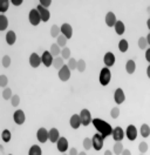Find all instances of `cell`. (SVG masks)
Listing matches in <instances>:
<instances>
[{
	"mask_svg": "<svg viewBox=\"0 0 150 155\" xmlns=\"http://www.w3.org/2000/svg\"><path fill=\"white\" fill-rule=\"evenodd\" d=\"M92 124L96 128L97 133L102 135L103 139H106L107 136H110L112 134V127L107 121L102 120V119H97V117L93 119V122Z\"/></svg>",
	"mask_w": 150,
	"mask_h": 155,
	"instance_id": "6da1fadb",
	"label": "cell"
},
{
	"mask_svg": "<svg viewBox=\"0 0 150 155\" xmlns=\"http://www.w3.org/2000/svg\"><path fill=\"white\" fill-rule=\"evenodd\" d=\"M99 80H100V84L102 86H108L110 80H112V72L108 67H103L100 72V75H99Z\"/></svg>",
	"mask_w": 150,
	"mask_h": 155,
	"instance_id": "7a4b0ae2",
	"label": "cell"
},
{
	"mask_svg": "<svg viewBox=\"0 0 150 155\" xmlns=\"http://www.w3.org/2000/svg\"><path fill=\"white\" fill-rule=\"evenodd\" d=\"M28 20L31 22L32 26H38L40 22H41V17H40V13L38 12L37 8H32L28 13Z\"/></svg>",
	"mask_w": 150,
	"mask_h": 155,
	"instance_id": "3957f363",
	"label": "cell"
},
{
	"mask_svg": "<svg viewBox=\"0 0 150 155\" xmlns=\"http://www.w3.org/2000/svg\"><path fill=\"white\" fill-rule=\"evenodd\" d=\"M80 117H81V124H82V126H84V127L89 126V125L93 122V117H92L90 112H89L88 109H86V108H83V109L80 112Z\"/></svg>",
	"mask_w": 150,
	"mask_h": 155,
	"instance_id": "277c9868",
	"label": "cell"
},
{
	"mask_svg": "<svg viewBox=\"0 0 150 155\" xmlns=\"http://www.w3.org/2000/svg\"><path fill=\"white\" fill-rule=\"evenodd\" d=\"M37 139L40 143L47 142V140H49V130H47L46 128H44V127L39 128L37 132Z\"/></svg>",
	"mask_w": 150,
	"mask_h": 155,
	"instance_id": "5b68a950",
	"label": "cell"
},
{
	"mask_svg": "<svg viewBox=\"0 0 150 155\" xmlns=\"http://www.w3.org/2000/svg\"><path fill=\"white\" fill-rule=\"evenodd\" d=\"M13 120H14V122H15V125H24L25 124V121H26V115H25V112L24 110H21V109H17L15 112H14V114H13Z\"/></svg>",
	"mask_w": 150,
	"mask_h": 155,
	"instance_id": "8992f818",
	"label": "cell"
},
{
	"mask_svg": "<svg viewBox=\"0 0 150 155\" xmlns=\"http://www.w3.org/2000/svg\"><path fill=\"white\" fill-rule=\"evenodd\" d=\"M92 141H93V148L95 150H101L102 149L104 139L102 137L101 134H99V133L94 134L93 137H92Z\"/></svg>",
	"mask_w": 150,
	"mask_h": 155,
	"instance_id": "52a82bcc",
	"label": "cell"
},
{
	"mask_svg": "<svg viewBox=\"0 0 150 155\" xmlns=\"http://www.w3.org/2000/svg\"><path fill=\"white\" fill-rule=\"evenodd\" d=\"M112 139L115 140V142H120V141H122V140L124 139L126 133H124V130L122 129V127L116 126L115 128H112Z\"/></svg>",
	"mask_w": 150,
	"mask_h": 155,
	"instance_id": "ba28073f",
	"label": "cell"
},
{
	"mask_svg": "<svg viewBox=\"0 0 150 155\" xmlns=\"http://www.w3.org/2000/svg\"><path fill=\"white\" fill-rule=\"evenodd\" d=\"M72 71L68 68V66L67 65H65L64 67L61 68V69H59V72H57V75H59V79L61 80V81H64V82H66V81H68L69 79H70V73Z\"/></svg>",
	"mask_w": 150,
	"mask_h": 155,
	"instance_id": "9c48e42d",
	"label": "cell"
},
{
	"mask_svg": "<svg viewBox=\"0 0 150 155\" xmlns=\"http://www.w3.org/2000/svg\"><path fill=\"white\" fill-rule=\"evenodd\" d=\"M41 61H42V64H44L46 67H51V66H53L54 57L51 54L49 51H45V52L42 53V55H41Z\"/></svg>",
	"mask_w": 150,
	"mask_h": 155,
	"instance_id": "30bf717a",
	"label": "cell"
},
{
	"mask_svg": "<svg viewBox=\"0 0 150 155\" xmlns=\"http://www.w3.org/2000/svg\"><path fill=\"white\" fill-rule=\"evenodd\" d=\"M126 136L128 137V140L129 141H135L136 140V137H137V128L134 126V125H129V126L127 127V129H126Z\"/></svg>",
	"mask_w": 150,
	"mask_h": 155,
	"instance_id": "8fae6325",
	"label": "cell"
},
{
	"mask_svg": "<svg viewBox=\"0 0 150 155\" xmlns=\"http://www.w3.org/2000/svg\"><path fill=\"white\" fill-rule=\"evenodd\" d=\"M56 148H57V150L60 152V153H66L67 150H68V148H69V143H68V140L64 137V136H61L60 139H59V141L56 142Z\"/></svg>",
	"mask_w": 150,
	"mask_h": 155,
	"instance_id": "7c38bea8",
	"label": "cell"
},
{
	"mask_svg": "<svg viewBox=\"0 0 150 155\" xmlns=\"http://www.w3.org/2000/svg\"><path fill=\"white\" fill-rule=\"evenodd\" d=\"M28 62H29L31 67H33V68H38L41 64H42V61H41V57H40L38 53H32V54L29 55Z\"/></svg>",
	"mask_w": 150,
	"mask_h": 155,
	"instance_id": "4fadbf2b",
	"label": "cell"
},
{
	"mask_svg": "<svg viewBox=\"0 0 150 155\" xmlns=\"http://www.w3.org/2000/svg\"><path fill=\"white\" fill-rule=\"evenodd\" d=\"M114 100L116 102V105H121L126 101V94L123 92L122 88H116L114 92Z\"/></svg>",
	"mask_w": 150,
	"mask_h": 155,
	"instance_id": "5bb4252c",
	"label": "cell"
},
{
	"mask_svg": "<svg viewBox=\"0 0 150 155\" xmlns=\"http://www.w3.org/2000/svg\"><path fill=\"white\" fill-rule=\"evenodd\" d=\"M60 29H61V34L65 35L68 40L73 37V27L70 26V24H68V22L62 24L61 27H60Z\"/></svg>",
	"mask_w": 150,
	"mask_h": 155,
	"instance_id": "9a60e30c",
	"label": "cell"
},
{
	"mask_svg": "<svg viewBox=\"0 0 150 155\" xmlns=\"http://www.w3.org/2000/svg\"><path fill=\"white\" fill-rule=\"evenodd\" d=\"M115 61H116V58H115V55H114V53L112 52H107L106 54H104V57H103V62H104V65H106V67H112L115 65Z\"/></svg>",
	"mask_w": 150,
	"mask_h": 155,
	"instance_id": "2e32d148",
	"label": "cell"
},
{
	"mask_svg": "<svg viewBox=\"0 0 150 155\" xmlns=\"http://www.w3.org/2000/svg\"><path fill=\"white\" fill-rule=\"evenodd\" d=\"M37 10H38V12L40 13V17H41V21H42V22H47L48 20L51 19V12L48 11V8L42 7L41 5H38Z\"/></svg>",
	"mask_w": 150,
	"mask_h": 155,
	"instance_id": "e0dca14e",
	"label": "cell"
},
{
	"mask_svg": "<svg viewBox=\"0 0 150 155\" xmlns=\"http://www.w3.org/2000/svg\"><path fill=\"white\" fill-rule=\"evenodd\" d=\"M106 25L108 26V27H114L115 26V24L117 22V19H116V15H115V13L112 12V11H109L107 14H106Z\"/></svg>",
	"mask_w": 150,
	"mask_h": 155,
	"instance_id": "ac0fdd59",
	"label": "cell"
},
{
	"mask_svg": "<svg viewBox=\"0 0 150 155\" xmlns=\"http://www.w3.org/2000/svg\"><path fill=\"white\" fill-rule=\"evenodd\" d=\"M69 125L73 129H79L80 126L82 125L81 124V117H80V114H73L70 116V120H69Z\"/></svg>",
	"mask_w": 150,
	"mask_h": 155,
	"instance_id": "d6986e66",
	"label": "cell"
},
{
	"mask_svg": "<svg viewBox=\"0 0 150 155\" xmlns=\"http://www.w3.org/2000/svg\"><path fill=\"white\" fill-rule=\"evenodd\" d=\"M60 137H61V136H60L59 129H56V128H51V129H49V141H51L52 143H56Z\"/></svg>",
	"mask_w": 150,
	"mask_h": 155,
	"instance_id": "ffe728a7",
	"label": "cell"
},
{
	"mask_svg": "<svg viewBox=\"0 0 150 155\" xmlns=\"http://www.w3.org/2000/svg\"><path fill=\"white\" fill-rule=\"evenodd\" d=\"M6 42L8 44L9 46H12V45H14L15 44V40H17V35H15V32L14 31H8L7 33H6Z\"/></svg>",
	"mask_w": 150,
	"mask_h": 155,
	"instance_id": "44dd1931",
	"label": "cell"
},
{
	"mask_svg": "<svg viewBox=\"0 0 150 155\" xmlns=\"http://www.w3.org/2000/svg\"><path fill=\"white\" fill-rule=\"evenodd\" d=\"M114 29H115L116 34L122 35V34L126 32V26H124L123 21H121V20H117V22H116V24H115V26H114Z\"/></svg>",
	"mask_w": 150,
	"mask_h": 155,
	"instance_id": "7402d4cb",
	"label": "cell"
},
{
	"mask_svg": "<svg viewBox=\"0 0 150 155\" xmlns=\"http://www.w3.org/2000/svg\"><path fill=\"white\" fill-rule=\"evenodd\" d=\"M126 71H127L128 74H134L135 73V71H136V64H135L134 60L130 59V60L127 61V64H126Z\"/></svg>",
	"mask_w": 150,
	"mask_h": 155,
	"instance_id": "603a6c76",
	"label": "cell"
},
{
	"mask_svg": "<svg viewBox=\"0 0 150 155\" xmlns=\"http://www.w3.org/2000/svg\"><path fill=\"white\" fill-rule=\"evenodd\" d=\"M8 27V19L5 14H0V31L4 32Z\"/></svg>",
	"mask_w": 150,
	"mask_h": 155,
	"instance_id": "cb8c5ba5",
	"label": "cell"
},
{
	"mask_svg": "<svg viewBox=\"0 0 150 155\" xmlns=\"http://www.w3.org/2000/svg\"><path fill=\"white\" fill-rule=\"evenodd\" d=\"M49 52H51V54H52L54 58H57V57L61 55V48H60V46H59L57 44H53V45L51 46Z\"/></svg>",
	"mask_w": 150,
	"mask_h": 155,
	"instance_id": "d4e9b609",
	"label": "cell"
},
{
	"mask_svg": "<svg viewBox=\"0 0 150 155\" xmlns=\"http://www.w3.org/2000/svg\"><path fill=\"white\" fill-rule=\"evenodd\" d=\"M53 66L55 69H61V68L65 66V60L62 59V57H57V58H54V61H53Z\"/></svg>",
	"mask_w": 150,
	"mask_h": 155,
	"instance_id": "484cf974",
	"label": "cell"
},
{
	"mask_svg": "<svg viewBox=\"0 0 150 155\" xmlns=\"http://www.w3.org/2000/svg\"><path fill=\"white\" fill-rule=\"evenodd\" d=\"M129 48V44H128V41L126 40V39H121L120 41H119V49H120V52L122 53H126L127 51Z\"/></svg>",
	"mask_w": 150,
	"mask_h": 155,
	"instance_id": "4316f807",
	"label": "cell"
},
{
	"mask_svg": "<svg viewBox=\"0 0 150 155\" xmlns=\"http://www.w3.org/2000/svg\"><path fill=\"white\" fill-rule=\"evenodd\" d=\"M140 133H141V136H143V137H148L150 136V127L149 125H147V124H143L140 128Z\"/></svg>",
	"mask_w": 150,
	"mask_h": 155,
	"instance_id": "83f0119b",
	"label": "cell"
},
{
	"mask_svg": "<svg viewBox=\"0 0 150 155\" xmlns=\"http://www.w3.org/2000/svg\"><path fill=\"white\" fill-rule=\"evenodd\" d=\"M123 150H124V148H123V145H122V141H120V142H115L114 148H112V153H114L115 155H121Z\"/></svg>",
	"mask_w": 150,
	"mask_h": 155,
	"instance_id": "f1b7e54d",
	"label": "cell"
},
{
	"mask_svg": "<svg viewBox=\"0 0 150 155\" xmlns=\"http://www.w3.org/2000/svg\"><path fill=\"white\" fill-rule=\"evenodd\" d=\"M28 155H42V150L38 145H33L31 146V148L28 150Z\"/></svg>",
	"mask_w": 150,
	"mask_h": 155,
	"instance_id": "f546056e",
	"label": "cell"
},
{
	"mask_svg": "<svg viewBox=\"0 0 150 155\" xmlns=\"http://www.w3.org/2000/svg\"><path fill=\"white\" fill-rule=\"evenodd\" d=\"M67 40L68 39L66 38L65 35H62V34H60L57 38H56V44L60 46V47H62V48H65V47H67L66 46V44H67Z\"/></svg>",
	"mask_w": 150,
	"mask_h": 155,
	"instance_id": "4dcf8cb0",
	"label": "cell"
},
{
	"mask_svg": "<svg viewBox=\"0 0 150 155\" xmlns=\"http://www.w3.org/2000/svg\"><path fill=\"white\" fill-rule=\"evenodd\" d=\"M1 139L4 142H9L11 139H12V133L9 132L8 129H4L2 133H1Z\"/></svg>",
	"mask_w": 150,
	"mask_h": 155,
	"instance_id": "1f68e13d",
	"label": "cell"
},
{
	"mask_svg": "<svg viewBox=\"0 0 150 155\" xmlns=\"http://www.w3.org/2000/svg\"><path fill=\"white\" fill-rule=\"evenodd\" d=\"M137 45H139V47H140L141 49H148V41H147V38H144V37H141L140 39H139V41H137Z\"/></svg>",
	"mask_w": 150,
	"mask_h": 155,
	"instance_id": "d6a6232c",
	"label": "cell"
},
{
	"mask_svg": "<svg viewBox=\"0 0 150 155\" xmlns=\"http://www.w3.org/2000/svg\"><path fill=\"white\" fill-rule=\"evenodd\" d=\"M83 148L84 150H89L93 148V141H92V137H84L83 140Z\"/></svg>",
	"mask_w": 150,
	"mask_h": 155,
	"instance_id": "836d02e7",
	"label": "cell"
},
{
	"mask_svg": "<svg viewBox=\"0 0 150 155\" xmlns=\"http://www.w3.org/2000/svg\"><path fill=\"white\" fill-rule=\"evenodd\" d=\"M60 34H61V29H60V27H59L57 25H53L52 28H51V35H52L53 38H57Z\"/></svg>",
	"mask_w": 150,
	"mask_h": 155,
	"instance_id": "e575fe53",
	"label": "cell"
},
{
	"mask_svg": "<svg viewBox=\"0 0 150 155\" xmlns=\"http://www.w3.org/2000/svg\"><path fill=\"white\" fill-rule=\"evenodd\" d=\"M13 95H14V94L12 93V89H11L9 87H6L4 91H2V97H4L5 100H11Z\"/></svg>",
	"mask_w": 150,
	"mask_h": 155,
	"instance_id": "d590c367",
	"label": "cell"
},
{
	"mask_svg": "<svg viewBox=\"0 0 150 155\" xmlns=\"http://www.w3.org/2000/svg\"><path fill=\"white\" fill-rule=\"evenodd\" d=\"M86 61H84L83 59H80V60H77V67H76V69L80 72V73H82V72H84L86 71Z\"/></svg>",
	"mask_w": 150,
	"mask_h": 155,
	"instance_id": "8d00e7d4",
	"label": "cell"
},
{
	"mask_svg": "<svg viewBox=\"0 0 150 155\" xmlns=\"http://www.w3.org/2000/svg\"><path fill=\"white\" fill-rule=\"evenodd\" d=\"M8 6H9L8 0H1L0 1V12L1 13H5L6 11L8 10Z\"/></svg>",
	"mask_w": 150,
	"mask_h": 155,
	"instance_id": "74e56055",
	"label": "cell"
},
{
	"mask_svg": "<svg viewBox=\"0 0 150 155\" xmlns=\"http://www.w3.org/2000/svg\"><path fill=\"white\" fill-rule=\"evenodd\" d=\"M61 57L64 60H69L70 59V49L68 47H65V48L61 49Z\"/></svg>",
	"mask_w": 150,
	"mask_h": 155,
	"instance_id": "f35d334b",
	"label": "cell"
},
{
	"mask_svg": "<svg viewBox=\"0 0 150 155\" xmlns=\"http://www.w3.org/2000/svg\"><path fill=\"white\" fill-rule=\"evenodd\" d=\"M67 66H68V68H69L70 71H75V68L77 67V60H75L74 58H70L68 60Z\"/></svg>",
	"mask_w": 150,
	"mask_h": 155,
	"instance_id": "ab89813d",
	"label": "cell"
},
{
	"mask_svg": "<svg viewBox=\"0 0 150 155\" xmlns=\"http://www.w3.org/2000/svg\"><path fill=\"white\" fill-rule=\"evenodd\" d=\"M139 150H140L141 154L147 153V152H148V143H147V142H144V141L140 142V145H139Z\"/></svg>",
	"mask_w": 150,
	"mask_h": 155,
	"instance_id": "60d3db41",
	"label": "cell"
},
{
	"mask_svg": "<svg viewBox=\"0 0 150 155\" xmlns=\"http://www.w3.org/2000/svg\"><path fill=\"white\" fill-rule=\"evenodd\" d=\"M110 116L112 119H117L120 116V108L119 107H112L110 110Z\"/></svg>",
	"mask_w": 150,
	"mask_h": 155,
	"instance_id": "b9f144b4",
	"label": "cell"
},
{
	"mask_svg": "<svg viewBox=\"0 0 150 155\" xmlns=\"http://www.w3.org/2000/svg\"><path fill=\"white\" fill-rule=\"evenodd\" d=\"M7 84H8V78L6 75H0V87L6 88Z\"/></svg>",
	"mask_w": 150,
	"mask_h": 155,
	"instance_id": "7bdbcfd3",
	"label": "cell"
},
{
	"mask_svg": "<svg viewBox=\"0 0 150 155\" xmlns=\"http://www.w3.org/2000/svg\"><path fill=\"white\" fill-rule=\"evenodd\" d=\"M19 104H20V97L14 94V95L12 97V99H11V105L13 107H18Z\"/></svg>",
	"mask_w": 150,
	"mask_h": 155,
	"instance_id": "ee69618b",
	"label": "cell"
},
{
	"mask_svg": "<svg viewBox=\"0 0 150 155\" xmlns=\"http://www.w3.org/2000/svg\"><path fill=\"white\" fill-rule=\"evenodd\" d=\"M2 66L5 68L11 66V58H9V55H4L2 57Z\"/></svg>",
	"mask_w": 150,
	"mask_h": 155,
	"instance_id": "f6af8a7d",
	"label": "cell"
},
{
	"mask_svg": "<svg viewBox=\"0 0 150 155\" xmlns=\"http://www.w3.org/2000/svg\"><path fill=\"white\" fill-rule=\"evenodd\" d=\"M39 4H40L42 7H45V8H48V7L51 6L52 1H51V0H40V1H39Z\"/></svg>",
	"mask_w": 150,
	"mask_h": 155,
	"instance_id": "bcb514c9",
	"label": "cell"
},
{
	"mask_svg": "<svg viewBox=\"0 0 150 155\" xmlns=\"http://www.w3.org/2000/svg\"><path fill=\"white\" fill-rule=\"evenodd\" d=\"M11 4L14 6H20L22 4V0H11Z\"/></svg>",
	"mask_w": 150,
	"mask_h": 155,
	"instance_id": "7dc6e473",
	"label": "cell"
},
{
	"mask_svg": "<svg viewBox=\"0 0 150 155\" xmlns=\"http://www.w3.org/2000/svg\"><path fill=\"white\" fill-rule=\"evenodd\" d=\"M68 155H79V152H77V149H76V148H70Z\"/></svg>",
	"mask_w": 150,
	"mask_h": 155,
	"instance_id": "c3c4849f",
	"label": "cell"
},
{
	"mask_svg": "<svg viewBox=\"0 0 150 155\" xmlns=\"http://www.w3.org/2000/svg\"><path fill=\"white\" fill-rule=\"evenodd\" d=\"M145 60L150 64V48H148L145 51Z\"/></svg>",
	"mask_w": 150,
	"mask_h": 155,
	"instance_id": "681fc988",
	"label": "cell"
},
{
	"mask_svg": "<svg viewBox=\"0 0 150 155\" xmlns=\"http://www.w3.org/2000/svg\"><path fill=\"white\" fill-rule=\"evenodd\" d=\"M121 155H131V153H130V150H129V149H124V150L122 152Z\"/></svg>",
	"mask_w": 150,
	"mask_h": 155,
	"instance_id": "f907efd6",
	"label": "cell"
},
{
	"mask_svg": "<svg viewBox=\"0 0 150 155\" xmlns=\"http://www.w3.org/2000/svg\"><path fill=\"white\" fill-rule=\"evenodd\" d=\"M147 77L150 79V64H149V66L147 67Z\"/></svg>",
	"mask_w": 150,
	"mask_h": 155,
	"instance_id": "816d5d0a",
	"label": "cell"
},
{
	"mask_svg": "<svg viewBox=\"0 0 150 155\" xmlns=\"http://www.w3.org/2000/svg\"><path fill=\"white\" fill-rule=\"evenodd\" d=\"M104 155H112V152H110V150H106V152H104Z\"/></svg>",
	"mask_w": 150,
	"mask_h": 155,
	"instance_id": "f5cc1de1",
	"label": "cell"
},
{
	"mask_svg": "<svg viewBox=\"0 0 150 155\" xmlns=\"http://www.w3.org/2000/svg\"><path fill=\"white\" fill-rule=\"evenodd\" d=\"M145 38H147V41H148V45L150 46V33L147 35V37H145Z\"/></svg>",
	"mask_w": 150,
	"mask_h": 155,
	"instance_id": "db71d44e",
	"label": "cell"
},
{
	"mask_svg": "<svg viewBox=\"0 0 150 155\" xmlns=\"http://www.w3.org/2000/svg\"><path fill=\"white\" fill-rule=\"evenodd\" d=\"M147 26H148V28H149V31H150V18L147 20Z\"/></svg>",
	"mask_w": 150,
	"mask_h": 155,
	"instance_id": "11a10c76",
	"label": "cell"
},
{
	"mask_svg": "<svg viewBox=\"0 0 150 155\" xmlns=\"http://www.w3.org/2000/svg\"><path fill=\"white\" fill-rule=\"evenodd\" d=\"M79 155H87V154H86V152H84V150H83V152H81V153H79Z\"/></svg>",
	"mask_w": 150,
	"mask_h": 155,
	"instance_id": "9f6ffc18",
	"label": "cell"
},
{
	"mask_svg": "<svg viewBox=\"0 0 150 155\" xmlns=\"http://www.w3.org/2000/svg\"><path fill=\"white\" fill-rule=\"evenodd\" d=\"M64 155H67V154H65V153H64Z\"/></svg>",
	"mask_w": 150,
	"mask_h": 155,
	"instance_id": "6f0895ef",
	"label": "cell"
},
{
	"mask_svg": "<svg viewBox=\"0 0 150 155\" xmlns=\"http://www.w3.org/2000/svg\"><path fill=\"white\" fill-rule=\"evenodd\" d=\"M140 155H143V154H140Z\"/></svg>",
	"mask_w": 150,
	"mask_h": 155,
	"instance_id": "680465c9",
	"label": "cell"
},
{
	"mask_svg": "<svg viewBox=\"0 0 150 155\" xmlns=\"http://www.w3.org/2000/svg\"><path fill=\"white\" fill-rule=\"evenodd\" d=\"M8 155H12V154H8Z\"/></svg>",
	"mask_w": 150,
	"mask_h": 155,
	"instance_id": "91938a15",
	"label": "cell"
}]
</instances>
